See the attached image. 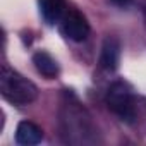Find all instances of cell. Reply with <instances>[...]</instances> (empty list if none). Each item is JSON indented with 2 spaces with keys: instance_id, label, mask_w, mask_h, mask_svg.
I'll return each instance as SVG.
<instances>
[{
  "instance_id": "8",
  "label": "cell",
  "mask_w": 146,
  "mask_h": 146,
  "mask_svg": "<svg viewBox=\"0 0 146 146\" xmlns=\"http://www.w3.org/2000/svg\"><path fill=\"white\" fill-rule=\"evenodd\" d=\"M110 2L113 4V5H117V7H124V5H127L131 0H110Z\"/></svg>"
},
{
  "instance_id": "1",
  "label": "cell",
  "mask_w": 146,
  "mask_h": 146,
  "mask_svg": "<svg viewBox=\"0 0 146 146\" xmlns=\"http://www.w3.org/2000/svg\"><path fill=\"white\" fill-rule=\"evenodd\" d=\"M0 93L14 105H28L38 98L36 84L11 69L7 64L2 65V72H0Z\"/></svg>"
},
{
  "instance_id": "7",
  "label": "cell",
  "mask_w": 146,
  "mask_h": 146,
  "mask_svg": "<svg viewBox=\"0 0 146 146\" xmlns=\"http://www.w3.org/2000/svg\"><path fill=\"white\" fill-rule=\"evenodd\" d=\"M33 64L36 67V70L41 76H45L46 79H53L58 74V64L55 62V58L48 53V52H36L33 55Z\"/></svg>"
},
{
  "instance_id": "4",
  "label": "cell",
  "mask_w": 146,
  "mask_h": 146,
  "mask_svg": "<svg viewBox=\"0 0 146 146\" xmlns=\"http://www.w3.org/2000/svg\"><path fill=\"white\" fill-rule=\"evenodd\" d=\"M120 41L117 36H107L103 40V45H102V53H100V65L108 70V72H113L117 67H119V62H120Z\"/></svg>"
},
{
  "instance_id": "3",
  "label": "cell",
  "mask_w": 146,
  "mask_h": 146,
  "mask_svg": "<svg viewBox=\"0 0 146 146\" xmlns=\"http://www.w3.org/2000/svg\"><path fill=\"white\" fill-rule=\"evenodd\" d=\"M62 33L72 41H84L90 35V23L79 11H67L62 17Z\"/></svg>"
},
{
  "instance_id": "2",
  "label": "cell",
  "mask_w": 146,
  "mask_h": 146,
  "mask_svg": "<svg viewBox=\"0 0 146 146\" xmlns=\"http://www.w3.org/2000/svg\"><path fill=\"white\" fill-rule=\"evenodd\" d=\"M107 105L108 108L122 120V122H132L136 119V108H134V96L131 88L122 83L117 81L113 83L108 91H107Z\"/></svg>"
},
{
  "instance_id": "5",
  "label": "cell",
  "mask_w": 146,
  "mask_h": 146,
  "mask_svg": "<svg viewBox=\"0 0 146 146\" xmlns=\"http://www.w3.org/2000/svg\"><path fill=\"white\" fill-rule=\"evenodd\" d=\"M43 139V129L31 122V120H23L17 124V129H16V143L17 144H23V146H33V144H38L41 143Z\"/></svg>"
},
{
  "instance_id": "6",
  "label": "cell",
  "mask_w": 146,
  "mask_h": 146,
  "mask_svg": "<svg viewBox=\"0 0 146 146\" xmlns=\"http://www.w3.org/2000/svg\"><path fill=\"white\" fill-rule=\"evenodd\" d=\"M41 17L48 24H55L62 21L65 14V0H38Z\"/></svg>"
}]
</instances>
